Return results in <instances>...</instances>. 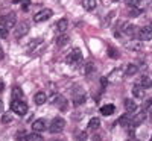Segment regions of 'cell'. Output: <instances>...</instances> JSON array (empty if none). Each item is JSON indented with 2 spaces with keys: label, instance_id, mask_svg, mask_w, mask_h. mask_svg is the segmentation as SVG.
<instances>
[{
  "label": "cell",
  "instance_id": "obj_13",
  "mask_svg": "<svg viewBox=\"0 0 152 141\" xmlns=\"http://www.w3.org/2000/svg\"><path fill=\"white\" fill-rule=\"evenodd\" d=\"M69 41H70V36H69L67 33H59V35L56 36V40H55V43H56L58 47H64Z\"/></svg>",
  "mask_w": 152,
  "mask_h": 141
},
{
  "label": "cell",
  "instance_id": "obj_34",
  "mask_svg": "<svg viewBox=\"0 0 152 141\" xmlns=\"http://www.w3.org/2000/svg\"><path fill=\"white\" fill-rule=\"evenodd\" d=\"M11 120H12V118L9 117V114H5V115H3V117H2V121H3L5 124H8V123H11Z\"/></svg>",
  "mask_w": 152,
  "mask_h": 141
},
{
  "label": "cell",
  "instance_id": "obj_35",
  "mask_svg": "<svg viewBox=\"0 0 152 141\" xmlns=\"http://www.w3.org/2000/svg\"><path fill=\"white\" fill-rule=\"evenodd\" d=\"M151 106H152V99H149V100H146V102H145L143 108H145V109H149Z\"/></svg>",
  "mask_w": 152,
  "mask_h": 141
},
{
  "label": "cell",
  "instance_id": "obj_32",
  "mask_svg": "<svg viewBox=\"0 0 152 141\" xmlns=\"http://www.w3.org/2000/svg\"><path fill=\"white\" fill-rule=\"evenodd\" d=\"M108 53H110V56H111V58H114V59L119 58V53H117V52H116V50H114L113 47H110V49H108Z\"/></svg>",
  "mask_w": 152,
  "mask_h": 141
},
{
  "label": "cell",
  "instance_id": "obj_25",
  "mask_svg": "<svg viewBox=\"0 0 152 141\" xmlns=\"http://www.w3.org/2000/svg\"><path fill=\"white\" fill-rule=\"evenodd\" d=\"M140 85L143 88H151L152 86V79L149 78V76H142L140 78Z\"/></svg>",
  "mask_w": 152,
  "mask_h": 141
},
{
  "label": "cell",
  "instance_id": "obj_2",
  "mask_svg": "<svg viewBox=\"0 0 152 141\" xmlns=\"http://www.w3.org/2000/svg\"><path fill=\"white\" fill-rule=\"evenodd\" d=\"M11 109L18 115H24L28 112V105L23 100H12L11 102Z\"/></svg>",
  "mask_w": 152,
  "mask_h": 141
},
{
  "label": "cell",
  "instance_id": "obj_3",
  "mask_svg": "<svg viewBox=\"0 0 152 141\" xmlns=\"http://www.w3.org/2000/svg\"><path fill=\"white\" fill-rule=\"evenodd\" d=\"M66 127V121L62 120L61 117H56V118H53L52 120V123H50V132L52 134H58V132H61L62 129Z\"/></svg>",
  "mask_w": 152,
  "mask_h": 141
},
{
  "label": "cell",
  "instance_id": "obj_45",
  "mask_svg": "<svg viewBox=\"0 0 152 141\" xmlns=\"http://www.w3.org/2000/svg\"><path fill=\"white\" fill-rule=\"evenodd\" d=\"M151 28H152V26H151Z\"/></svg>",
  "mask_w": 152,
  "mask_h": 141
},
{
  "label": "cell",
  "instance_id": "obj_39",
  "mask_svg": "<svg viewBox=\"0 0 152 141\" xmlns=\"http://www.w3.org/2000/svg\"><path fill=\"white\" fill-rule=\"evenodd\" d=\"M3 86H5V85H3V82H2V81H0V93H2V91H3Z\"/></svg>",
  "mask_w": 152,
  "mask_h": 141
},
{
  "label": "cell",
  "instance_id": "obj_10",
  "mask_svg": "<svg viewBox=\"0 0 152 141\" xmlns=\"http://www.w3.org/2000/svg\"><path fill=\"white\" fill-rule=\"evenodd\" d=\"M85 102V96H84V91L82 89H78L75 94H73V103L76 105V106H79V105H82Z\"/></svg>",
  "mask_w": 152,
  "mask_h": 141
},
{
  "label": "cell",
  "instance_id": "obj_20",
  "mask_svg": "<svg viewBox=\"0 0 152 141\" xmlns=\"http://www.w3.org/2000/svg\"><path fill=\"white\" fill-rule=\"evenodd\" d=\"M94 70H96L94 64H93L91 61H88V62H85V65H84V70H82V73H84V74H91Z\"/></svg>",
  "mask_w": 152,
  "mask_h": 141
},
{
  "label": "cell",
  "instance_id": "obj_5",
  "mask_svg": "<svg viewBox=\"0 0 152 141\" xmlns=\"http://www.w3.org/2000/svg\"><path fill=\"white\" fill-rule=\"evenodd\" d=\"M81 59H82L81 49H73L72 52L67 55V58H66V61H67L69 64H78V62H81Z\"/></svg>",
  "mask_w": 152,
  "mask_h": 141
},
{
  "label": "cell",
  "instance_id": "obj_36",
  "mask_svg": "<svg viewBox=\"0 0 152 141\" xmlns=\"http://www.w3.org/2000/svg\"><path fill=\"white\" fill-rule=\"evenodd\" d=\"M140 12H142V9H132V11L129 12V14H131L132 17H135V15H138V14H140Z\"/></svg>",
  "mask_w": 152,
  "mask_h": 141
},
{
  "label": "cell",
  "instance_id": "obj_31",
  "mask_svg": "<svg viewBox=\"0 0 152 141\" xmlns=\"http://www.w3.org/2000/svg\"><path fill=\"white\" fill-rule=\"evenodd\" d=\"M75 138H76V141H85L87 140V132H78L75 135Z\"/></svg>",
  "mask_w": 152,
  "mask_h": 141
},
{
  "label": "cell",
  "instance_id": "obj_12",
  "mask_svg": "<svg viewBox=\"0 0 152 141\" xmlns=\"http://www.w3.org/2000/svg\"><path fill=\"white\" fill-rule=\"evenodd\" d=\"M123 70L122 68H114L113 71H111V74L108 76V81H113V82H117V81H120L122 79V76H123Z\"/></svg>",
  "mask_w": 152,
  "mask_h": 141
},
{
  "label": "cell",
  "instance_id": "obj_30",
  "mask_svg": "<svg viewBox=\"0 0 152 141\" xmlns=\"http://www.w3.org/2000/svg\"><path fill=\"white\" fill-rule=\"evenodd\" d=\"M129 47L134 49V50H142V49H143V44H142L140 41H134V43L129 44Z\"/></svg>",
  "mask_w": 152,
  "mask_h": 141
},
{
  "label": "cell",
  "instance_id": "obj_22",
  "mask_svg": "<svg viewBox=\"0 0 152 141\" xmlns=\"http://www.w3.org/2000/svg\"><path fill=\"white\" fill-rule=\"evenodd\" d=\"M114 109H116V108H114V105H105V106H102V108H100V114H102V115H111L113 112H114Z\"/></svg>",
  "mask_w": 152,
  "mask_h": 141
},
{
  "label": "cell",
  "instance_id": "obj_11",
  "mask_svg": "<svg viewBox=\"0 0 152 141\" xmlns=\"http://www.w3.org/2000/svg\"><path fill=\"white\" fill-rule=\"evenodd\" d=\"M145 118H146V112H145V111H142L140 114H137L135 117H132V120H131V126H132V127L140 126V124L145 121Z\"/></svg>",
  "mask_w": 152,
  "mask_h": 141
},
{
  "label": "cell",
  "instance_id": "obj_18",
  "mask_svg": "<svg viewBox=\"0 0 152 141\" xmlns=\"http://www.w3.org/2000/svg\"><path fill=\"white\" fill-rule=\"evenodd\" d=\"M131 120H132V117L129 114H125V115H122V117L119 118V124L120 126H131Z\"/></svg>",
  "mask_w": 152,
  "mask_h": 141
},
{
  "label": "cell",
  "instance_id": "obj_41",
  "mask_svg": "<svg viewBox=\"0 0 152 141\" xmlns=\"http://www.w3.org/2000/svg\"><path fill=\"white\" fill-rule=\"evenodd\" d=\"M93 141H100V138H99V137L96 135V137H93Z\"/></svg>",
  "mask_w": 152,
  "mask_h": 141
},
{
  "label": "cell",
  "instance_id": "obj_17",
  "mask_svg": "<svg viewBox=\"0 0 152 141\" xmlns=\"http://www.w3.org/2000/svg\"><path fill=\"white\" fill-rule=\"evenodd\" d=\"M34 100H35V103H37V105H44V103H46V100H47V94L43 93V91H40V93H37V94H35Z\"/></svg>",
  "mask_w": 152,
  "mask_h": 141
},
{
  "label": "cell",
  "instance_id": "obj_38",
  "mask_svg": "<svg viewBox=\"0 0 152 141\" xmlns=\"http://www.w3.org/2000/svg\"><path fill=\"white\" fill-rule=\"evenodd\" d=\"M3 111V102H2V99H0V112Z\"/></svg>",
  "mask_w": 152,
  "mask_h": 141
},
{
  "label": "cell",
  "instance_id": "obj_44",
  "mask_svg": "<svg viewBox=\"0 0 152 141\" xmlns=\"http://www.w3.org/2000/svg\"><path fill=\"white\" fill-rule=\"evenodd\" d=\"M149 109H151V111H152V106H151V108H149Z\"/></svg>",
  "mask_w": 152,
  "mask_h": 141
},
{
  "label": "cell",
  "instance_id": "obj_23",
  "mask_svg": "<svg viewBox=\"0 0 152 141\" xmlns=\"http://www.w3.org/2000/svg\"><path fill=\"white\" fill-rule=\"evenodd\" d=\"M12 100H23V91H21V88L15 86L14 89H12Z\"/></svg>",
  "mask_w": 152,
  "mask_h": 141
},
{
  "label": "cell",
  "instance_id": "obj_27",
  "mask_svg": "<svg viewBox=\"0 0 152 141\" xmlns=\"http://www.w3.org/2000/svg\"><path fill=\"white\" fill-rule=\"evenodd\" d=\"M132 94L135 96V97H143V86L142 85H134L132 86Z\"/></svg>",
  "mask_w": 152,
  "mask_h": 141
},
{
  "label": "cell",
  "instance_id": "obj_14",
  "mask_svg": "<svg viewBox=\"0 0 152 141\" xmlns=\"http://www.w3.org/2000/svg\"><path fill=\"white\" fill-rule=\"evenodd\" d=\"M32 129H34V132H44L46 131V121L44 120H35L34 123H32Z\"/></svg>",
  "mask_w": 152,
  "mask_h": 141
},
{
  "label": "cell",
  "instance_id": "obj_8",
  "mask_svg": "<svg viewBox=\"0 0 152 141\" xmlns=\"http://www.w3.org/2000/svg\"><path fill=\"white\" fill-rule=\"evenodd\" d=\"M138 36H140L142 41H149V40H152V28H151V26L142 28L140 32H138Z\"/></svg>",
  "mask_w": 152,
  "mask_h": 141
},
{
  "label": "cell",
  "instance_id": "obj_37",
  "mask_svg": "<svg viewBox=\"0 0 152 141\" xmlns=\"http://www.w3.org/2000/svg\"><path fill=\"white\" fill-rule=\"evenodd\" d=\"M100 84H102V86H105L108 84V79L107 78H102V79H100Z\"/></svg>",
  "mask_w": 152,
  "mask_h": 141
},
{
  "label": "cell",
  "instance_id": "obj_40",
  "mask_svg": "<svg viewBox=\"0 0 152 141\" xmlns=\"http://www.w3.org/2000/svg\"><path fill=\"white\" fill-rule=\"evenodd\" d=\"M5 55H3V50H2V47H0V59H2Z\"/></svg>",
  "mask_w": 152,
  "mask_h": 141
},
{
  "label": "cell",
  "instance_id": "obj_33",
  "mask_svg": "<svg viewBox=\"0 0 152 141\" xmlns=\"http://www.w3.org/2000/svg\"><path fill=\"white\" fill-rule=\"evenodd\" d=\"M21 8L23 11H29V0H21Z\"/></svg>",
  "mask_w": 152,
  "mask_h": 141
},
{
  "label": "cell",
  "instance_id": "obj_15",
  "mask_svg": "<svg viewBox=\"0 0 152 141\" xmlns=\"http://www.w3.org/2000/svg\"><path fill=\"white\" fill-rule=\"evenodd\" d=\"M135 31H137V28L134 26V24H131V23H125V24H123V32H125V35L134 36V35H135Z\"/></svg>",
  "mask_w": 152,
  "mask_h": 141
},
{
  "label": "cell",
  "instance_id": "obj_19",
  "mask_svg": "<svg viewBox=\"0 0 152 141\" xmlns=\"http://www.w3.org/2000/svg\"><path fill=\"white\" fill-rule=\"evenodd\" d=\"M137 71H138V67L135 65V64H128L126 68H125V74H128V76H134Z\"/></svg>",
  "mask_w": 152,
  "mask_h": 141
},
{
  "label": "cell",
  "instance_id": "obj_16",
  "mask_svg": "<svg viewBox=\"0 0 152 141\" xmlns=\"http://www.w3.org/2000/svg\"><path fill=\"white\" fill-rule=\"evenodd\" d=\"M67 28H69V21H67V18H61V20L58 21V24H56V29H58L59 33H66Z\"/></svg>",
  "mask_w": 152,
  "mask_h": 141
},
{
  "label": "cell",
  "instance_id": "obj_9",
  "mask_svg": "<svg viewBox=\"0 0 152 141\" xmlns=\"http://www.w3.org/2000/svg\"><path fill=\"white\" fill-rule=\"evenodd\" d=\"M53 103H55V106H58L61 111H66L67 109V99L64 97V96H55V100H53Z\"/></svg>",
  "mask_w": 152,
  "mask_h": 141
},
{
  "label": "cell",
  "instance_id": "obj_21",
  "mask_svg": "<svg viewBox=\"0 0 152 141\" xmlns=\"http://www.w3.org/2000/svg\"><path fill=\"white\" fill-rule=\"evenodd\" d=\"M125 109L128 111V112H134V111L137 109L135 102H132L131 99H126V100H125Z\"/></svg>",
  "mask_w": 152,
  "mask_h": 141
},
{
  "label": "cell",
  "instance_id": "obj_6",
  "mask_svg": "<svg viewBox=\"0 0 152 141\" xmlns=\"http://www.w3.org/2000/svg\"><path fill=\"white\" fill-rule=\"evenodd\" d=\"M50 17H52V11H50V9H41L40 12H37V14L34 15V21L41 23V21L49 20Z\"/></svg>",
  "mask_w": 152,
  "mask_h": 141
},
{
  "label": "cell",
  "instance_id": "obj_28",
  "mask_svg": "<svg viewBox=\"0 0 152 141\" xmlns=\"http://www.w3.org/2000/svg\"><path fill=\"white\" fill-rule=\"evenodd\" d=\"M41 43H43V40H41V38H37V40L31 41V43H29V47H28V52H32V50H34L35 47H38V46H40Z\"/></svg>",
  "mask_w": 152,
  "mask_h": 141
},
{
  "label": "cell",
  "instance_id": "obj_42",
  "mask_svg": "<svg viewBox=\"0 0 152 141\" xmlns=\"http://www.w3.org/2000/svg\"><path fill=\"white\" fill-rule=\"evenodd\" d=\"M56 141H64V140H56Z\"/></svg>",
  "mask_w": 152,
  "mask_h": 141
},
{
  "label": "cell",
  "instance_id": "obj_43",
  "mask_svg": "<svg viewBox=\"0 0 152 141\" xmlns=\"http://www.w3.org/2000/svg\"><path fill=\"white\" fill-rule=\"evenodd\" d=\"M113 2H119V0H113Z\"/></svg>",
  "mask_w": 152,
  "mask_h": 141
},
{
  "label": "cell",
  "instance_id": "obj_29",
  "mask_svg": "<svg viewBox=\"0 0 152 141\" xmlns=\"http://www.w3.org/2000/svg\"><path fill=\"white\" fill-rule=\"evenodd\" d=\"M126 6H131V8H137L140 5V0H125Z\"/></svg>",
  "mask_w": 152,
  "mask_h": 141
},
{
  "label": "cell",
  "instance_id": "obj_26",
  "mask_svg": "<svg viewBox=\"0 0 152 141\" xmlns=\"http://www.w3.org/2000/svg\"><path fill=\"white\" fill-rule=\"evenodd\" d=\"M100 126V120L97 118V117H93L90 121H88V129H97V127Z\"/></svg>",
  "mask_w": 152,
  "mask_h": 141
},
{
  "label": "cell",
  "instance_id": "obj_1",
  "mask_svg": "<svg viewBox=\"0 0 152 141\" xmlns=\"http://www.w3.org/2000/svg\"><path fill=\"white\" fill-rule=\"evenodd\" d=\"M15 23H17V18H15L14 12H9V14L0 17V28H3L6 31H9L11 28H14Z\"/></svg>",
  "mask_w": 152,
  "mask_h": 141
},
{
  "label": "cell",
  "instance_id": "obj_4",
  "mask_svg": "<svg viewBox=\"0 0 152 141\" xmlns=\"http://www.w3.org/2000/svg\"><path fill=\"white\" fill-rule=\"evenodd\" d=\"M28 32H29V23L21 21V23H18V24H17L15 32H14V36L17 38V40H20V38H23Z\"/></svg>",
  "mask_w": 152,
  "mask_h": 141
},
{
  "label": "cell",
  "instance_id": "obj_7",
  "mask_svg": "<svg viewBox=\"0 0 152 141\" xmlns=\"http://www.w3.org/2000/svg\"><path fill=\"white\" fill-rule=\"evenodd\" d=\"M17 141H41V137L34 134H17Z\"/></svg>",
  "mask_w": 152,
  "mask_h": 141
},
{
  "label": "cell",
  "instance_id": "obj_24",
  "mask_svg": "<svg viewBox=\"0 0 152 141\" xmlns=\"http://www.w3.org/2000/svg\"><path fill=\"white\" fill-rule=\"evenodd\" d=\"M82 6L87 11H93L96 8V0H82Z\"/></svg>",
  "mask_w": 152,
  "mask_h": 141
}]
</instances>
